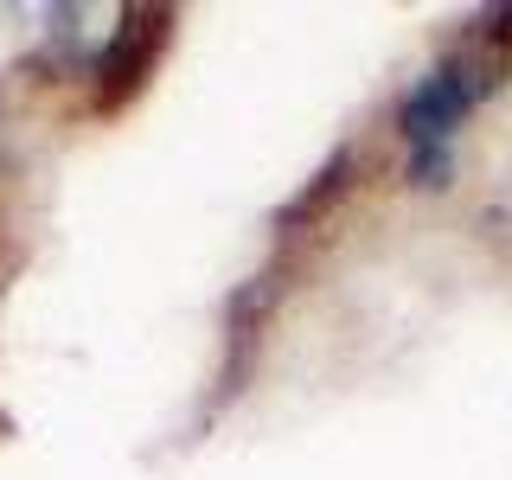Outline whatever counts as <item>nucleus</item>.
<instances>
[{
    "mask_svg": "<svg viewBox=\"0 0 512 480\" xmlns=\"http://www.w3.org/2000/svg\"><path fill=\"white\" fill-rule=\"evenodd\" d=\"M493 90V58L487 52H455L442 58L404 103V148H410V173L423 186L448 180V154H455L461 122L480 109V96Z\"/></svg>",
    "mask_w": 512,
    "mask_h": 480,
    "instance_id": "nucleus-1",
    "label": "nucleus"
}]
</instances>
